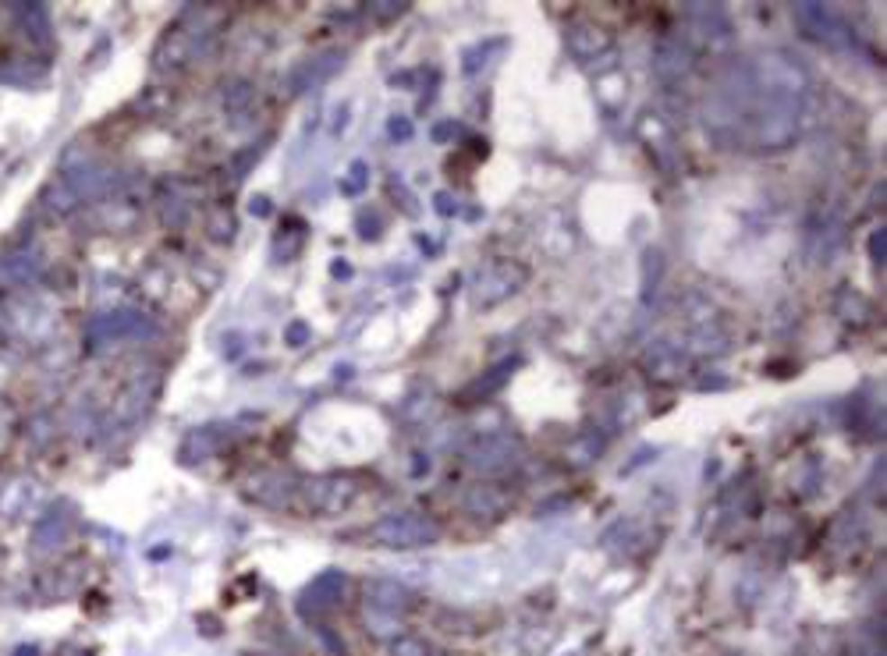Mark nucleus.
<instances>
[{"mask_svg": "<svg viewBox=\"0 0 887 656\" xmlns=\"http://www.w3.org/2000/svg\"><path fill=\"white\" fill-rule=\"evenodd\" d=\"M355 493H358V486H355L352 479H341V476L305 482V504L312 511H323V515H341L355 500Z\"/></svg>", "mask_w": 887, "mask_h": 656, "instance_id": "3", "label": "nucleus"}, {"mask_svg": "<svg viewBox=\"0 0 887 656\" xmlns=\"http://www.w3.org/2000/svg\"><path fill=\"white\" fill-rule=\"evenodd\" d=\"M391 135L394 139H409L412 135V124L409 121H391Z\"/></svg>", "mask_w": 887, "mask_h": 656, "instance_id": "9", "label": "nucleus"}, {"mask_svg": "<svg viewBox=\"0 0 887 656\" xmlns=\"http://www.w3.org/2000/svg\"><path fill=\"white\" fill-rule=\"evenodd\" d=\"M409 610V593L398 582L376 579L366 586V621L376 635L398 632L402 628V614Z\"/></svg>", "mask_w": 887, "mask_h": 656, "instance_id": "1", "label": "nucleus"}, {"mask_svg": "<svg viewBox=\"0 0 887 656\" xmlns=\"http://www.w3.org/2000/svg\"><path fill=\"white\" fill-rule=\"evenodd\" d=\"M607 47H611V40L596 25H572V32H568V50L583 60H593L596 54H603Z\"/></svg>", "mask_w": 887, "mask_h": 656, "instance_id": "5", "label": "nucleus"}, {"mask_svg": "<svg viewBox=\"0 0 887 656\" xmlns=\"http://www.w3.org/2000/svg\"><path fill=\"white\" fill-rule=\"evenodd\" d=\"M362 175H366V167H362V164H355L352 178H348V184H345V192H358V188H362Z\"/></svg>", "mask_w": 887, "mask_h": 656, "instance_id": "8", "label": "nucleus"}, {"mask_svg": "<svg viewBox=\"0 0 887 656\" xmlns=\"http://www.w3.org/2000/svg\"><path fill=\"white\" fill-rule=\"evenodd\" d=\"M14 656H36V650L29 646V650H18V653H14Z\"/></svg>", "mask_w": 887, "mask_h": 656, "instance_id": "11", "label": "nucleus"}, {"mask_svg": "<svg viewBox=\"0 0 887 656\" xmlns=\"http://www.w3.org/2000/svg\"><path fill=\"white\" fill-rule=\"evenodd\" d=\"M288 337H292V341H295V345H298V341H302V337H305V327H302V323H295V327H292V330H288Z\"/></svg>", "mask_w": 887, "mask_h": 656, "instance_id": "10", "label": "nucleus"}, {"mask_svg": "<svg viewBox=\"0 0 887 656\" xmlns=\"http://www.w3.org/2000/svg\"><path fill=\"white\" fill-rule=\"evenodd\" d=\"M373 536L380 539L384 546H402V550H412V546H426V543H433V539L440 536V526L437 522H430L426 515H391V518H384L376 529H373Z\"/></svg>", "mask_w": 887, "mask_h": 656, "instance_id": "2", "label": "nucleus"}, {"mask_svg": "<svg viewBox=\"0 0 887 656\" xmlns=\"http://www.w3.org/2000/svg\"><path fill=\"white\" fill-rule=\"evenodd\" d=\"M29 274H32V263H25V256H7L4 259V281H14V284H22V281H29Z\"/></svg>", "mask_w": 887, "mask_h": 656, "instance_id": "6", "label": "nucleus"}, {"mask_svg": "<svg viewBox=\"0 0 887 656\" xmlns=\"http://www.w3.org/2000/svg\"><path fill=\"white\" fill-rule=\"evenodd\" d=\"M391 656H430V646L422 639H412V635H402L391 643Z\"/></svg>", "mask_w": 887, "mask_h": 656, "instance_id": "7", "label": "nucleus"}, {"mask_svg": "<svg viewBox=\"0 0 887 656\" xmlns=\"http://www.w3.org/2000/svg\"><path fill=\"white\" fill-rule=\"evenodd\" d=\"M345 593V575L341 571H327V575H320L309 589H305V597H302V610L309 614H316V610H327V607H334L338 599Z\"/></svg>", "mask_w": 887, "mask_h": 656, "instance_id": "4", "label": "nucleus"}]
</instances>
